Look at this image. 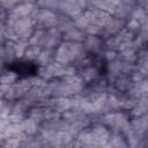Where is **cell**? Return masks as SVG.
I'll use <instances>...</instances> for the list:
<instances>
[{
    "label": "cell",
    "mask_w": 148,
    "mask_h": 148,
    "mask_svg": "<svg viewBox=\"0 0 148 148\" xmlns=\"http://www.w3.org/2000/svg\"><path fill=\"white\" fill-rule=\"evenodd\" d=\"M10 69H13L15 73H18V74L30 75V74H35L37 68H36L35 65H28V62L22 64L20 61V62H16V64H12Z\"/></svg>",
    "instance_id": "obj_1"
}]
</instances>
